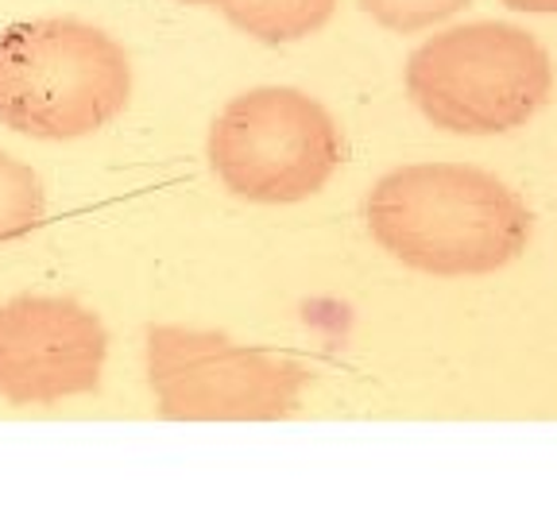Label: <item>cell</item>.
Instances as JSON below:
<instances>
[{"label":"cell","instance_id":"cell-1","mask_svg":"<svg viewBox=\"0 0 557 522\" xmlns=\"http://www.w3.org/2000/svg\"><path fill=\"white\" fill-rule=\"evenodd\" d=\"M364 213L383 252L442 278L499 271L531 240L519 194L465 163H410L383 174Z\"/></svg>","mask_w":557,"mask_h":522},{"label":"cell","instance_id":"cell-2","mask_svg":"<svg viewBox=\"0 0 557 522\" xmlns=\"http://www.w3.org/2000/svg\"><path fill=\"white\" fill-rule=\"evenodd\" d=\"M132 62L101 27L51 16L0 32V124L32 139H82L124 113Z\"/></svg>","mask_w":557,"mask_h":522},{"label":"cell","instance_id":"cell-3","mask_svg":"<svg viewBox=\"0 0 557 522\" xmlns=\"http://www.w3.org/2000/svg\"><path fill=\"white\" fill-rule=\"evenodd\" d=\"M554 70L531 32L515 24L449 27L407 59V94L445 132L496 136L527 124L549 97Z\"/></svg>","mask_w":557,"mask_h":522},{"label":"cell","instance_id":"cell-4","mask_svg":"<svg viewBox=\"0 0 557 522\" xmlns=\"http://www.w3.org/2000/svg\"><path fill=\"white\" fill-rule=\"evenodd\" d=\"M206 156L236 198L290 206L330 183L345 144L322 101L302 89L263 86L221 109Z\"/></svg>","mask_w":557,"mask_h":522},{"label":"cell","instance_id":"cell-5","mask_svg":"<svg viewBox=\"0 0 557 522\" xmlns=\"http://www.w3.org/2000/svg\"><path fill=\"white\" fill-rule=\"evenodd\" d=\"M148 383L159 414L174 422H271L298 407L310 372L225 333L156 325L148 333Z\"/></svg>","mask_w":557,"mask_h":522},{"label":"cell","instance_id":"cell-6","mask_svg":"<svg viewBox=\"0 0 557 522\" xmlns=\"http://www.w3.org/2000/svg\"><path fill=\"white\" fill-rule=\"evenodd\" d=\"M109 337L74 298L20 295L0 306V399L47 407L97 391Z\"/></svg>","mask_w":557,"mask_h":522},{"label":"cell","instance_id":"cell-7","mask_svg":"<svg viewBox=\"0 0 557 522\" xmlns=\"http://www.w3.org/2000/svg\"><path fill=\"white\" fill-rule=\"evenodd\" d=\"M337 12V0H233L225 9L228 24L260 44H298L322 32Z\"/></svg>","mask_w":557,"mask_h":522},{"label":"cell","instance_id":"cell-8","mask_svg":"<svg viewBox=\"0 0 557 522\" xmlns=\"http://www.w3.org/2000/svg\"><path fill=\"white\" fill-rule=\"evenodd\" d=\"M47 213V194L39 174L27 163L0 151V240L32 233Z\"/></svg>","mask_w":557,"mask_h":522},{"label":"cell","instance_id":"cell-9","mask_svg":"<svg viewBox=\"0 0 557 522\" xmlns=\"http://www.w3.org/2000/svg\"><path fill=\"white\" fill-rule=\"evenodd\" d=\"M469 0H360V9L383 24L387 32H426V27L442 24V20L457 16Z\"/></svg>","mask_w":557,"mask_h":522},{"label":"cell","instance_id":"cell-10","mask_svg":"<svg viewBox=\"0 0 557 522\" xmlns=\"http://www.w3.org/2000/svg\"><path fill=\"white\" fill-rule=\"evenodd\" d=\"M515 12H557V0H504Z\"/></svg>","mask_w":557,"mask_h":522},{"label":"cell","instance_id":"cell-11","mask_svg":"<svg viewBox=\"0 0 557 522\" xmlns=\"http://www.w3.org/2000/svg\"><path fill=\"white\" fill-rule=\"evenodd\" d=\"M186 4H206V9H228L233 0H186Z\"/></svg>","mask_w":557,"mask_h":522}]
</instances>
